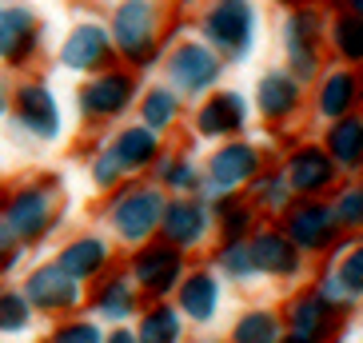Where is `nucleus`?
Returning <instances> with one entry per match:
<instances>
[{
	"label": "nucleus",
	"mask_w": 363,
	"mask_h": 343,
	"mask_svg": "<svg viewBox=\"0 0 363 343\" xmlns=\"http://www.w3.org/2000/svg\"><path fill=\"white\" fill-rule=\"evenodd\" d=\"M252 28H256V16H252V4L247 0H220L208 12V21H203V36L232 56H247V48H252Z\"/></svg>",
	"instance_id": "f257e3e1"
},
{
	"label": "nucleus",
	"mask_w": 363,
	"mask_h": 343,
	"mask_svg": "<svg viewBox=\"0 0 363 343\" xmlns=\"http://www.w3.org/2000/svg\"><path fill=\"white\" fill-rule=\"evenodd\" d=\"M112 36H116L120 52H128L132 60H148L152 40H156V12H152L148 0H128V4L116 12Z\"/></svg>",
	"instance_id": "f03ea898"
},
{
	"label": "nucleus",
	"mask_w": 363,
	"mask_h": 343,
	"mask_svg": "<svg viewBox=\"0 0 363 343\" xmlns=\"http://www.w3.org/2000/svg\"><path fill=\"white\" fill-rule=\"evenodd\" d=\"M160 220H164V204L152 188H144V192H124L116 200V208H112V224H116V232L124 240L148 236Z\"/></svg>",
	"instance_id": "7ed1b4c3"
},
{
	"label": "nucleus",
	"mask_w": 363,
	"mask_h": 343,
	"mask_svg": "<svg viewBox=\"0 0 363 343\" xmlns=\"http://www.w3.org/2000/svg\"><path fill=\"white\" fill-rule=\"evenodd\" d=\"M172 80L184 88V92H200L208 88L220 76V64H216V56L203 48V44H184L172 52Z\"/></svg>",
	"instance_id": "20e7f679"
},
{
	"label": "nucleus",
	"mask_w": 363,
	"mask_h": 343,
	"mask_svg": "<svg viewBox=\"0 0 363 343\" xmlns=\"http://www.w3.org/2000/svg\"><path fill=\"white\" fill-rule=\"evenodd\" d=\"M88 116H116L124 108L132 104V80L120 72H108V76H96L92 84L84 88V96H80Z\"/></svg>",
	"instance_id": "39448f33"
},
{
	"label": "nucleus",
	"mask_w": 363,
	"mask_h": 343,
	"mask_svg": "<svg viewBox=\"0 0 363 343\" xmlns=\"http://www.w3.org/2000/svg\"><path fill=\"white\" fill-rule=\"evenodd\" d=\"M16 112H21L24 128L36 132V136L52 140L60 132V112H56V100L48 88L33 84V88H21V96H16Z\"/></svg>",
	"instance_id": "423d86ee"
},
{
	"label": "nucleus",
	"mask_w": 363,
	"mask_h": 343,
	"mask_svg": "<svg viewBox=\"0 0 363 343\" xmlns=\"http://www.w3.org/2000/svg\"><path fill=\"white\" fill-rule=\"evenodd\" d=\"M76 283H80V279L68 276V271L56 264V268H44V271H36V276L28 279V296H33L36 308L56 311V308L76 303V296H80V288H76Z\"/></svg>",
	"instance_id": "0eeeda50"
},
{
	"label": "nucleus",
	"mask_w": 363,
	"mask_h": 343,
	"mask_svg": "<svg viewBox=\"0 0 363 343\" xmlns=\"http://www.w3.org/2000/svg\"><path fill=\"white\" fill-rule=\"evenodd\" d=\"M36 48V21L28 9H9L0 12V56L4 60H24Z\"/></svg>",
	"instance_id": "6e6552de"
},
{
	"label": "nucleus",
	"mask_w": 363,
	"mask_h": 343,
	"mask_svg": "<svg viewBox=\"0 0 363 343\" xmlns=\"http://www.w3.org/2000/svg\"><path fill=\"white\" fill-rule=\"evenodd\" d=\"M259 168V156L256 148H247V144H228L224 152H216L212 168H208V176H212L216 188H235V184L252 180Z\"/></svg>",
	"instance_id": "1a4fd4ad"
},
{
	"label": "nucleus",
	"mask_w": 363,
	"mask_h": 343,
	"mask_svg": "<svg viewBox=\"0 0 363 343\" xmlns=\"http://www.w3.org/2000/svg\"><path fill=\"white\" fill-rule=\"evenodd\" d=\"M176 276H180V256H176L172 247H148V252L136 259V279H140V288L156 291V296L172 291Z\"/></svg>",
	"instance_id": "9d476101"
},
{
	"label": "nucleus",
	"mask_w": 363,
	"mask_h": 343,
	"mask_svg": "<svg viewBox=\"0 0 363 343\" xmlns=\"http://www.w3.org/2000/svg\"><path fill=\"white\" fill-rule=\"evenodd\" d=\"M331 227H335V215L323 204H303L299 212H291L288 220V236L299 247H323L331 240Z\"/></svg>",
	"instance_id": "9b49d317"
},
{
	"label": "nucleus",
	"mask_w": 363,
	"mask_h": 343,
	"mask_svg": "<svg viewBox=\"0 0 363 343\" xmlns=\"http://www.w3.org/2000/svg\"><path fill=\"white\" fill-rule=\"evenodd\" d=\"M108 52V33L96 28V24H84V28H76L65 44V64L76 68V72H84V68H96Z\"/></svg>",
	"instance_id": "f8f14e48"
},
{
	"label": "nucleus",
	"mask_w": 363,
	"mask_h": 343,
	"mask_svg": "<svg viewBox=\"0 0 363 343\" xmlns=\"http://www.w3.org/2000/svg\"><path fill=\"white\" fill-rule=\"evenodd\" d=\"M335 168H331V156L320 148H303L291 156V184H296L299 192H320L328 188Z\"/></svg>",
	"instance_id": "ddd939ff"
},
{
	"label": "nucleus",
	"mask_w": 363,
	"mask_h": 343,
	"mask_svg": "<svg viewBox=\"0 0 363 343\" xmlns=\"http://www.w3.org/2000/svg\"><path fill=\"white\" fill-rule=\"evenodd\" d=\"M4 220H9V227L16 232V236H24V240L40 236L44 224H48V196H44V192H24V196H16Z\"/></svg>",
	"instance_id": "4468645a"
},
{
	"label": "nucleus",
	"mask_w": 363,
	"mask_h": 343,
	"mask_svg": "<svg viewBox=\"0 0 363 343\" xmlns=\"http://www.w3.org/2000/svg\"><path fill=\"white\" fill-rule=\"evenodd\" d=\"M244 124V100L235 96V92H224V96H216L212 104H203L200 112V132L203 136H228Z\"/></svg>",
	"instance_id": "2eb2a0df"
},
{
	"label": "nucleus",
	"mask_w": 363,
	"mask_h": 343,
	"mask_svg": "<svg viewBox=\"0 0 363 343\" xmlns=\"http://www.w3.org/2000/svg\"><path fill=\"white\" fill-rule=\"evenodd\" d=\"M203 227H208V215H203L200 204L180 200V204H172L164 212V236L176 240V244H196L203 236Z\"/></svg>",
	"instance_id": "dca6fc26"
},
{
	"label": "nucleus",
	"mask_w": 363,
	"mask_h": 343,
	"mask_svg": "<svg viewBox=\"0 0 363 343\" xmlns=\"http://www.w3.org/2000/svg\"><path fill=\"white\" fill-rule=\"evenodd\" d=\"M299 100V88L288 72H272L259 80V108H264V116H288L291 108Z\"/></svg>",
	"instance_id": "f3484780"
},
{
	"label": "nucleus",
	"mask_w": 363,
	"mask_h": 343,
	"mask_svg": "<svg viewBox=\"0 0 363 343\" xmlns=\"http://www.w3.org/2000/svg\"><path fill=\"white\" fill-rule=\"evenodd\" d=\"M252 259H256L259 271H279V276L296 271V247H291L284 236H272V232L252 244Z\"/></svg>",
	"instance_id": "a211bd4d"
},
{
	"label": "nucleus",
	"mask_w": 363,
	"mask_h": 343,
	"mask_svg": "<svg viewBox=\"0 0 363 343\" xmlns=\"http://www.w3.org/2000/svg\"><path fill=\"white\" fill-rule=\"evenodd\" d=\"M216 279L212 276H192L188 283H184V291H180V303H184V311L192 315V320H200V323H208L216 315Z\"/></svg>",
	"instance_id": "6ab92c4d"
},
{
	"label": "nucleus",
	"mask_w": 363,
	"mask_h": 343,
	"mask_svg": "<svg viewBox=\"0 0 363 343\" xmlns=\"http://www.w3.org/2000/svg\"><path fill=\"white\" fill-rule=\"evenodd\" d=\"M108 259V247L100 244V240H76L72 247H65V256H60V268L68 271V276L84 279L92 276V271H100V264Z\"/></svg>",
	"instance_id": "aec40b11"
},
{
	"label": "nucleus",
	"mask_w": 363,
	"mask_h": 343,
	"mask_svg": "<svg viewBox=\"0 0 363 343\" xmlns=\"http://www.w3.org/2000/svg\"><path fill=\"white\" fill-rule=\"evenodd\" d=\"M331 156L347 168L363 160V120H340L331 128Z\"/></svg>",
	"instance_id": "412c9836"
},
{
	"label": "nucleus",
	"mask_w": 363,
	"mask_h": 343,
	"mask_svg": "<svg viewBox=\"0 0 363 343\" xmlns=\"http://www.w3.org/2000/svg\"><path fill=\"white\" fill-rule=\"evenodd\" d=\"M116 156L124 168H144V164L156 156V136H152V128H132L120 136L116 144Z\"/></svg>",
	"instance_id": "4be33fe9"
},
{
	"label": "nucleus",
	"mask_w": 363,
	"mask_h": 343,
	"mask_svg": "<svg viewBox=\"0 0 363 343\" xmlns=\"http://www.w3.org/2000/svg\"><path fill=\"white\" fill-rule=\"evenodd\" d=\"M352 104H355V76L335 72L328 84H323V92H320V108L328 112V116H343Z\"/></svg>",
	"instance_id": "5701e85b"
},
{
	"label": "nucleus",
	"mask_w": 363,
	"mask_h": 343,
	"mask_svg": "<svg viewBox=\"0 0 363 343\" xmlns=\"http://www.w3.org/2000/svg\"><path fill=\"white\" fill-rule=\"evenodd\" d=\"M180 335V315L172 308H156L144 315V323H140V339L148 343H164V339H176Z\"/></svg>",
	"instance_id": "b1692460"
},
{
	"label": "nucleus",
	"mask_w": 363,
	"mask_h": 343,
	"mask_svg": "<svg viewBox=\"0 0 363 343\" xmlns=\"http://www.w3.org/2000/svg\"><path fill=\"white\" fill-rule=\"evenodd\" d=\"M291 323H296V339H315V335L323 332V296H320V300L296 303Z\"/></svg>",
	"instance_id": "393cba45"
},
{
	"label": "nucleus",
	"mask_w": 363,
	"mask_h": 343,
	"mask_svg": "<svg viewBox=\"0 0 363 343\" xmlns=\"http://www.w3.org/2000/svg\"><path fill=\"white\" fill-rule=\"evenodd\" d=\"M100 311H104L108 320H124V315H132V288L124 283V279H116V283H108L104 291H100Z\"/></svg>",
	"instance_id": "a878e982"
},
{
	"label": "nucleus",
	"mask_w": 363,
	"mask_h": 343,
	"mask_svg": "<svg viewBox=\"0 0 363 343\" xmlns=\"http://www.w3.org/2000/svg\"><path fill=\"white\" fill-rule=\"evenodd\" d=\"M335 44H340L343 56H352V60H363V16H343L335 24Z\"/></svg>",
	"instance_id": "bb28decb"
},
{
	"label": "nucleus",
	"mask_w": 363,
	"mask_h": 343,
	"mask_svg": "<svg viewBox=\"0 0 363 343\" xmlns=\"http://www.w3.org/2000/svg\"><path fill=\"white\" fill-rule=\"evenodd\" d=\"M28 327V303L12 291H0V332H24Z\"/></svg>",
	"instance_id": "cd10ccee"
},
{
	"label": "nucleus",
	"mask_w": 363,
	"mask_h": 343,
	"mask_svg": "<svg viewBox=\"0 0 363 343\" xmlns=\"http://www.w3.org/2000/svg\"><path fill=\"white\" fill-rule=\"evenodd\" d=\"M235 339H240V343L276 339V320H272V315H247V320L235 327Z\"/></svg>",
	"instance_id": "c85d7f7f"
},
{
	"label": "nucleus",
	"mask_w": 363,
	"mask_h": 343,
	"mask_svg": "<svg viewBox=\"0 0 363 343\" xmlns=\"http://www.w3.org/2000/svg\"><path fill=\"white\" fill-rule=\"evenodd\" d=\"M144 116H148L152 128L172 124V116H176V100H172V92H152L148 104H144Z\"/></svg>",
	"instance_id": "c756f323"
},
{
	"label": "nucleus",
	"mask_w": 363,
	"mask_h": 343,
	"mask_svg": "<svg viewBox=\"0 0 363 343\" xmlns=\"http://www.w3.org/2000/svg\"><path fill=\"white\" fill-rule=\"evenodd\" d=\"M224 268L232 271V276H252V271H256L252 247H228V252H224Z\"/></svg>",
	"instance_id": "7c9ffc66"
},
{
	"label": "nucleus",
	"mask_w": 363,
	"mask_h": 343,
	"mask_svg": "<svg viewBox=\"0 0 363 343\" xmlns=\"http://www.w3.org/2000/svg\"><path fill=\"white\" fill-rule=\"evenodd\" d=\"M291 60H296L299 76H311V72H315V52H311L308 40H291Z\"/></svg>",
	"instance_id": "2f4dec72"
},
{
	"label": "nucleus",
	"mask_w": 363,
	"mask_h": 343,
	"mask_svg": "<svg viewBox=\"0 0 363 343\" xmlns=\"http://www.w3.org/2000/svg\"><path fill=\"white\" fill-rule=\"evenodd\" d=\"M315 28H320V21H315L311 12H299V16H291V40H308V44H311Z\"/></svg>",
	"instance_id": "473e14b6"
},
{
	"label": "nucleus",
	"mask_w": 363,
	"mask_h": 343,
	"mask_svg": "<svg viewBox=\"0 0 363 343\" xmlns=\"http://www.w3.org/2000/svg\"><path fill=\"white\" fill-rule=\"evenodd\" d=\"M164 180H168L172 188H192L196 172H192V164H168V168H164Z\"/></svg>",
	"instance_id": "72a5a7b5"
},
{
	"label": "nucleus",
	"mask_w": 363,
	"mask_h": 343,
	"mask_svg": "<svg viewBox=\"0 0 363 343\" xmlns=\"http://www.w3.org/2000/svg\"><path fill=\"white\" fill-rule=\"evenodd\" d=\"M340 215L347 224H363V192H347L340 200Z\"/></svg>",
	"instance_id": "f704fd0d"
},
{
	"label": "nucleus",
	"mask_w": 363,
	"mask_h": 343,
	"mask_svg": "<svg viewBox=\"0 0 363 343\" xmlns=\"http://www.w3.org/2000/svg\"><path fill=\"white\" fill-rule=\"evenodd\" d=\"M116 172H124V164H120L116 152L100 156V160H96V184H112V180H116Z\"/></svg>",
	"instance_id": "c9c22d12"
},
{
	"label": "nucleus",
	"mask_w": 363,
	"mask_h": 343,
	"mask_svg": "<svg viewBox=\"0 0 363 343\" xmlns=\"http://www.w3.org/2000/svg\"><path fill=\"white\" fill-rule=\"evenodd\" d=\"M259 200H264V204H284V200H288L284 180H279V176H267V184H259Z\"/></svg>",
	"instance_id": "e433bc0d"
},
{
	"label": "nucleus",
	"mask_w": 363,
	"mask_h": 343,
	"mask_svg": "<svg viewBox=\"0 0 363 343\" xmlns=\"http://www.w3.org/2000/svg\"><path fill=\"white\" fill-rule=\"evenodd\" d=\"M247 224H252V215H247L244 212V208H235V212H232V208H228V215H224V232H228V236H244V227Z\"/></svg>",
	"instance_id": "4c0bfd02"
},
{
	"label": "nucleus",
	"mask_w": 363,
	"mask_h": 343,
	"mask_svg": "<svg viewBox=\"0 0 363 343\" xmlns=\"http://www.w3.org/2000/svg\"><path fill=\"white\" fill-rule=\"evenodd\" d=\"M56 339H84V343H92V339H100V332H92V327H84V323H80V327H68V332H60L56 335Z\"/></svg>",
	"instance_id": "58836bf2"
},
{
	"label": "nucleus",
	"mask_w": 363,
	"mask_h": 343,
	"mask_svg": "<svg viewBox=\"0 0 363 343\" xmlns=\"http://www.w3.org/2000/svg\"><path fill=\"white\" fill-rule=\"evenodd\" d=\"M12 236H16V232H12V227H9V220H4V224H0V268H4V259H9Z\"/></svg>",
	"instance_id": "ea45409f"
},
{
	"label": "nucleus",
	"mask_w": 363,
	"mask_h": 343,
	"mask_svg": "<svg viewBox=\"0 0 363 343\" xmlns=\"http://www.w3.org/2000/svg\"><path fill=\"white\" fill-rule=\"evenodd\" d=\"M347 9H355V12L363 16V0H347Z\"/></svg>",
	"instance_id": "a19ab883"
},
{
	"label": "nucleus",
	"mask_w": 363,
	"mask_h": 343,
	"mask_svg": "<svg viewBox=\"0 0 363 343\" xmlns=\"http://www.w3.org/2000/svg\"><path fill=\"white\" fill-rule=\"evenodd\" d=\"M0 112H4V84H0Z\"/></svg>",
	"instance_id": "79ce46f5"
}]
</instances>
